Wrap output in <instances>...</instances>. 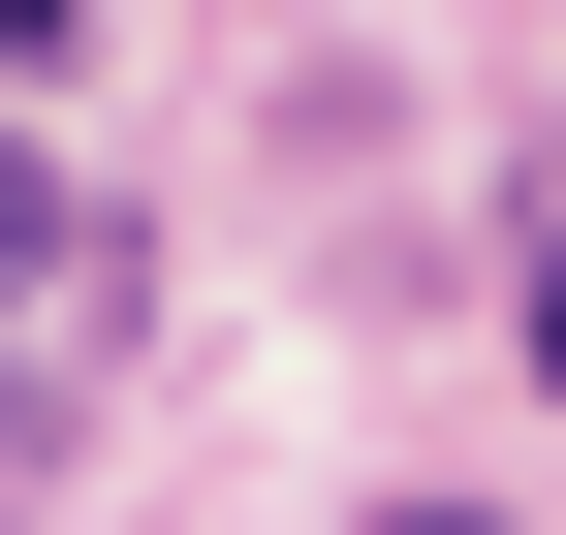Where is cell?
Instances as JSON below:
<instances>
[{"label": "cell", "instance_id": "1", "mask_svg": "<svg viewBox=\"0 0 566 535\" xmlns=\"http://www.w3.org/2000/svg\"><path fill=\"white\" fill-rule=\"evenodd\" d=\"M126 315H158V252H126L95 189L0 126V441H63V410H95V378H126Z\"/></svg>", "mask_w": 566, "mask_h": 535}, {"label": "cell", "instance_id": "2", "mask_svg": "<svg viewBox=\"0 0 566 535\" xmlns=\"http://www.w3.org/2000/svg\"><path fill=\"white\" fill-rule=\"evenodd\" d=\"M63 32H95V0H0V63H63Z\"/></svg>", "mask_w": 566, "mask_h": 535}, {"label": "cell", "instance_id": "3", "mask_svg": "<svg viewBox=\"0 0 566 535\" xmlns=\"http://www.w3.org/2000/svg\"><path fill=\"white\" fill-rule=\"evenodd\" d=\"M378 535H504V504H378Z\"/></svg>", "mask_w": 566, "mask_h": 535}, {"label": "cell", "instance_id": "4", "mask_svg": "<svg viewBox=\"0 0 566 535\" xmlns=\"http://www.w3.org/2000/svg\"><path fill=\"white\" fill-rule=\"evenodd\" d=\"M535 378H566V284H535Z\"/></svg>", "mask_w": 566, "mask_h": 535}]
</instances>
